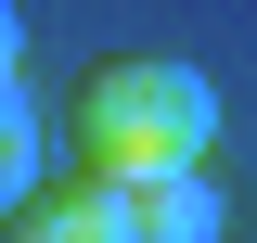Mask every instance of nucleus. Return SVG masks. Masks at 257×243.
Returning <instances> with one entry per match:
<instances>
[{
	"label": "nucleus",
	"mask_w": 257,
	"mask_h": 243,
	"mask_svg": "<svg viewBox=\"0 0 257 243\" xmlns=\"http://www.w3.org/2000/svg\"><path fill=\"white\" fill-rule=\"evenodd\" d=\"M0 230H13V243H128V192H103V180H39Z\"/></svg>",
	"instance_id": "obj_2"
},
{
	"label": "nucleus",
	"mask_w": 257,
	"mask_h": 243,
	"mask_svg": "<svg viewBox=\"0 0 257 243\" xmlns=\"http://www.w3.org/2000/svg\"><path fill=\"white\" fill-rule=\"evenodd\" d=\"M128 243H231V205L206 166H180V180H142L128 192Z\"/></svg>",
	"instance_id": "obj_3"
},
{
	"label": "nucleus",
	"mask_w": 257,
	"mask_h": 243,
	"mask_svg": "<svg viewBox=\"0 0 257 243\" xmlns=\"http://www.w3.org/2000/svg\"><path fill=\"white\" fill-rule=\"evenodd\" d=\"M206 141H219V90H206L193 64H167V52H116V64L77 77V180L142 192V180L206 166Z\"/></svg>",
	"instance_id": "obj_1"
},
{
	"label": "nucleus",
	"mask_w": 257,
	"mask_h": 243,
	"mask_svg": "<svg viewBox=\"0 0 257 243\" xmlns=\"http://www.w3.org/2000/svg\"><path fill=\"white\" fill-rule=\"evenodd\" d=\"M13 64H26V13L0 0V90H13Z\"/></svg>",
	"instance_id": "obj_5"
},
{
	"label": "nucleus",
	"mask_w": 257,
	"mask_h": 243,
	"mask_svg": "<svg viewBox=\"0 0 257 243\" xmlns=\"http://www.w3.org/2000/svg\"><path fill=\"white\" fill-rule=\"evenodd\" d=\"M39 192V116H26V77H13V90H0V218L26 205Z\"/></svg>",
	"instance_id": "obj_4"
}]
</instances>
